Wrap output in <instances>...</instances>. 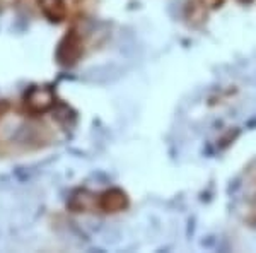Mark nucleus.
Returning <instances> with one entry per match:
<instances>
[{
	"mask_svg": "<svg viewBox=\"0 0 256 253\" xmlns=\"http://www.w3.org/2000/svg\"><path fill=\"white\" fill-rule=\"evenodd\" d=\"M82 52H84V41H82V36L79 35L77 30H70L58 43L56 59H58L62 65L70 67V65L79 62Z\"/></svg>",
	"mask_w": 256,
	"mask_h": 253,
	"instance_id": "nucleus-2",
	"label": "nucleus"
},
{
	"mask_svg": "<svg viewBox=\"0 0 256 253\" xmlns=\"http://www.w3.org/2000/svg\"><path fill=\"white\" fill-rule=\"evenodd\" d=\"M96 207H98V210L106 212V214L122 212V210H125L128 207V197H126V193L120 188L106 190V192L98 195Z\"/></svg>",
	"mask_w": 256,
	"mask_h": 253,
	"instance_id": "nucleus-3",
	"label": "nucleus"
},
{
	"mask_svg": "<svg viewBox=\"0 0 256 253\" xmlns=\"http://www.w3.org/2000/svg\"><path fill=\"white\" fill-rule=\"evenodd\" d=\"M55 91L50 86H32L24 93V110L30 115H43L55 106Z\"/></svg>",
	"mask_w": 256,
	"mask_h": 253,
	"instance_id": "nucleus-1",
	"label": "nucleus"
},
{
	"mask_svg": "<svg viewBox=\"0 0 256 253\" xmlns=\"http://www.w3.org/2000/svg\"><path fill=\"white\" fill-rule=\"evenodd\" d=\"M41 14L50 23L60 24L68 18V6L65 0H36Z\"/></svg>",
	"mask_w": 256,
	"mask_h": 253,
	"instance_id": "nucleus-4",
	"label": "nucleus"
},
{
	"mask_svg": "<svg viewBox=\"0 0 256 253\" xmlns=\"http://www.w3.org/2000/svg\"><path fill=\"white\" fill-rule=\"evenodd\" d=\"M7 110H9V103H6V101H0V120H2L4 115L7 113Z\"/></svg>",
	"mask_w": 256,
	"mask_h": 253,
	"instance_id": "nucleus-7",
	"label": "nucleus"
},
{
	"mask_svg": "<svg viewBox=\"0 0 256 253\" xmlns=\"http://www.w3.org/2000/svg\"><path fill=\"white\" fill-rule=\"evenodd\" d=\"M67 205L72 212H89V210L96 209V195L88 190H77L72 193Z\"/></svg>",
	"mask_w": 256,
	"mask_h": 253,
	"instance_id": "nucleus-5",
	"label": "nucleus"
},
{
	"mask_svg": "<svg viewBox=\"0 0 256 253\" xmlns=\"http://www.w3.org/2000/svg\"><path fill=\"white\" fill-rule=\"evenodd\" d=\"M202 2H204L205 6H208V7H214V9H216V7H218V6H220V4L224 2V0H202Z\"/></svg>",
	"mask_w": 256,
	"mask_h": 253,
	"instance_id": "nucleus-6",
	"label": "nucleus"
}]
</instances>
